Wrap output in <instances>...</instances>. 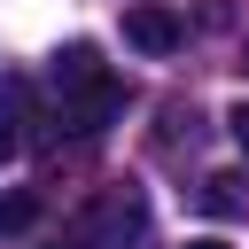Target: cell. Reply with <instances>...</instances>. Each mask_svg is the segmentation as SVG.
<instances>
[{
  "mask_svg": "<svg viewBox=\"0 0 249 249\" xmlns=\"http://www.w3.org/2000/svg\"><path fill=\"white\" fill-rule=\"evenodd\" d=\"M62 249H93V241H62Z\"/></svg>",
  "mask_w": 249,
  "mask_h": 249,
  "instance_id": "9c48e42d",
  "label": "cell"
},
{
  "mask_svg": "<svg viewBox=\"0 0 249 249\" xmlns=\"http://www.w3.org/2000/svg\"><path fill=\"white\" fill-rule=\"evenodd\" d=\"M195 202H202L210 218H241V210H249V171H210V179L195 187Z\"/></svg>",
  "mask_w": 249,
  "mask_h": 249,
  "instance_id": "3957f363",
  "label": "cell"
},
{
  "mask_svg": "<svg viewBox=\"0 0 249 249\" xmlns=\"http://www.w3.org/2000/svg\"><path fill=\"white\" fill-rule=\"evenodd\" d=\"M47 86H54V101H62V132H101L117 109H124V78L101 62V47L93 39H70L54 62H47Z\"/></svg>",
  "mask_w": 249,
  "mask_h": 249,
  "instance_id": "6da1fadb",
  "label": "cell"
},
{
  "mask_svg": "<svg viewBox=\"0 0 249 249\" xmlns=\"http://www.w3.org/2000/svg\"><path fill=\"white\" fill-rule=\"evenodd\" d=\"M8 156H16V117L0 109V163H8Z\"/></svg>",
  "mask_w": 249,
  "mask_h": 249,
  "instance_id": "52a82bcc",
  "label": "cell"
},
{
  "mask_svg": "<svg viewBox=\"0 0 249 249\" xmlns=\"http://www.w3.org/2000/svg\"><path fill=\"white\" fill-rule=\"evenodd\" d=\"M124 39L140 54H179L187 47V16L163 8V0H140V8H124Z\"/></svg>",
  "mask_w": 249,
  "mask_h": 249,
  "instance_id": "7a4b0ae2",
  "label": "cell"
},
{
  "mask_svg": "<svg viewBox=\"0 0 249 249\" xmlns=\"http://www.w3.org/2000/svg\"><path fill=\"white\" fill-rule=\"evenodd\" d=\"M39 226V195H0V233H31Z\"/></svg>",
  "mask_w": 249,
  "mask_h": 249,
  "instance_id": "277c9868",
  "label": "cell"
},
{
  "mask_svg": "<svg viewBox=\"0 0 249 249\" xmlns=\"http://www.w3.org/2000/svg\"><path fill=\"white\" fill-rule=\"evenodd\" d=\"M226 132H233V148H241V156H249V101H241V109H233V117H226Z\"/></svg>",
  "mask_w": 249,
  "mask_h": 249,
  "instance_id": "8992f818",
  "label": "cell"
},
{
  "mask_svg": "<svg viewBox=\"0 0 249 249\" xmlns=\"http://www.w3.org/2000/svg\"><path fill=\"white\" fill-rule=\"evenodd\" d=\"M195 16H202L210 31H226V23H233V8H226V0H195Z\"/></svg>",
  "mask_w": 249,
  "mask_h": 249,
  "instance_id": "5b68a950",
  "label": "cell"
},
{
  "mask_svg": "<svg viewBox=\"0 0 249 249\" xmlns=\"http://www.w3.org/2000/svg\"><path fill=\"white\" fill-rule=\"evenodd\" d=\"M187 249H226V241H218V233H202V241H187Z\"/></svg>",
  "mask_w": 249,
  "mask_h": 249,
  "instance_id": "ba28073f",
  "label": "cell"
}]
</instances>
